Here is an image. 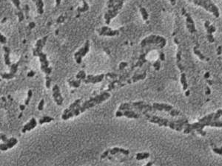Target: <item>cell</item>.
Segmentation results:
<instances>
[{
    "label": "cell",
    "instance_id": "cell-1",
    "mask_svg": "<svg viewBox=\"0 0 222 166\" xmlns=\"http://www.w3.org/2000/svg\"><path fill=\"white\" fill-rule=\"evenodd\" d=\"M222 116V109L216 111V112L210 113L204 117L201 118L196 123L190 124L187 123L184 129V134H190L192 131H196L202 136H205L206 132L203 129L205 126L222 128V121H219V118Z\"/></svg>",
    "mask_w": 222,
    "mask_h": 166
},
{
    "label": "cell",
    "instance_id": "cell-2",
    "mask_svg": "<svg viewBox=\"0 0 222 166\" xmlns=\"http://www.w3.org/2000/svg\"><path fill=\"white\" fill-rule=\"evenodd\" d=\"M146 118L149 121L150 123H155L159 125V126L169 127L173 130H175L177 131H181L184 129L185 125L188 123V121L185 118L179 120H168L167 118H164L159 117V116L152 115L150 114H145Z\"/></svg>",
    "mask_w": 222,
    "mask_h": 166
},
{
    "label": "cell",
    "instance_id": "cell-3",
    "mask_svg": "<svg viewBox=\"0 0 222 166\" xmlns=\"http://www.w3.org/2000/svg\"><path fill=\"white\" fill-rule=\"evenodd\" d=\"M48 36H45L43 39H39L36 41V47L34 49L33 53H34V56H38L39 58L40 63H41L42 71L44 72L47 75H49L51 73L52 69L49 66V62L48 61L47 55L42 52V49H43V47L45 45Z\"/></svg>",
    "mask_w": 222,
    "mask_h": 166
},
{
    "label": "cell",
    "instance_id": "cell-4",
    "mask_svg": "<svg viewBox=\"0 0 222 166\" xmlns=\"http://www.w3.org/2000/svg\"><path fill=\"white\" fill-rule=\"evenodd\" d=\"M119 110H133L140 114L142 112L144 114H147L149 112H154L153 107L151 105L146 104L144 101H138L133 103H124L121 104L119 107Z\"/></svg>",
    "mask_w": 222,
    "mask_h": 166
},
{
    "label": "cell",
    "instance_id": "cell-5",
    "mask_svg": "<svg viewBox=\"0 0 222 166\" xmlns=\"http://www.w3.org/2000/svg\"><path fill=\"white\" fill-rule=\"evenodd\" d=\"M110 97H111V94L105 92H103L102 93V94L96 95L95 97L90 98L89 100L84 101L82 105H81V107H80L81 113L85 112L87 109H89L93 107V106H96V105L102 104V102L107 100Z\"/></svg>",
    "mask_w": 222,
    "mask_h": 166
},
{
    "label": "cell",
    "instance_id": "cell-6",
    "mask_svg": "<svg viewBox=\"0 0 222 166\" xmlns=\"http://www.w3.org/2000/svg\"><path fill=\"white\" fill-rule=\"evenodd\" d=\"M188 1L194 3L196 5L203 7L208 12L212 13L216 18H219L220 16L219 7L213 2V0H188Z\"/></svg>",
    "mask_w": 222,
    "mask_h": 166
},
{
    "label": "cell",
    "instance_id": "cell-7",
    "mask_svg": "<svg viewBox=\"0 0 222 166\" xmlns=\"http://www.w3.org/2000/svg\"><path fill=\"white\" fill-rule=\"evenodd\" d=\"M125 1H127V0H114V7L112 9L108 10L105 14V19L106 24L109 25L110 23H111V21L119 14V11H120L121 8L123 7V5H124Z\"/></svg>",
    "mask_w": 222,
    "mask_h": 166
},
{
    "label": "cell",
    "instance_id": "cell-8",
    "mask_svg": "<svg viewBox=\"0 0 222 166\" xmlns=\"http://www.w3.org/2000/svg\"><path fill=\"white\" fill-rule=\"evenodd\" d=\"M166 44H167V40L165 38L157 35H150L142 40L141 42V46L144 47L150 45H159L160 48H163Z\"/></svg>",
    "mask_w": 222,
    "mask_h": 166
},
{
    "label": "cell",
    "instance_id": "cell-9",
    "mask_svg": "<svg viewBox=\"0 0 222 166\" xmlns=\"http://www.w3.org/2000/svg\"><path fill=\"white\" fill-rule=\"evenodd\" d=\"M152 107H153L154 111H159V112H167L170 114L171 116L175 117V116L180 115L181 112L180 111L175 109L173 106L171 105L167 104H160V103H154L152 104Z\"/></svg>",
    "mask_w": 222,
    "mask_h": 166
},
{
    "label": "cell",
    "instance_id": "cell-10",
    "mask_svg": "<svg viewBox=\"0 0 222 166\" xmlns=\"http://www.w3.org/2000/svg\"><path fill=\"white\" fill-rule=\"evenodd\" d=\"M90 41H89V40H87L82 48H80L76 53H75L74 58L75 60H76L77 64H81V63H82V58L88 54L89 50H90Z\"/></svg>",
    "mask_w": 222,
    "mask_h": 166
},
{
    "label": "cell",
    "instance_id": "cell-11",
    "mask_svg": "<svg viewBox=\"0 0 222 166\" xmlns=\"http://www.w3.org/2000/svg\"><path fill=\"white\" fill-rule=\"evenodd\" d=\"M116 116L117 117L125 116V117H126L127 118L138 119V118L140 117V114L133 110H125V111L118 110L117 112H116Z\"/></svg>",
    "mask_w": 222,
    "mask_h": 166
},
{
    "label": "cell",
    "instance_id": "cell-12",
    "mask_svg": "<svg viewBox=\"0 0 222 166\" xmlns=\"http://www.w3.org/2000/svg\"><path fill=\"white\" fill-rule=\"evenodd\" d=\"M98 33L100 36H116L119 34V30H112L111 28L107 26L102 27L99 30H98Z\"/></svg>",
    "mask_w": 222,
    "mask_h": 166
},
{
    "label": "cell",
    "instance_id": "cell-13",
    "mask_svg": "<svg viewBox=\"0 0 222 166\" xmlns=\"http://www.w3.org/2000/svg\"><path fill=\"white\" fill-rule=\"evenodd\" d=\"M53 97L54 99V101L56 102L58 106H61L63 104V97L61 94L60 88L57 84L54 85L53 87Z\"/></svg>",
    "mask_w": 222,
    "mask_h": 166
},
{
    "label": "cell",
    "instance_id": "cell-14",
    "mask_svg": "<svg viewBox=\"0 0 222 166\" xmlns=\"http://www.w3.org/2000/svg\"><path fill=\"white\" fill-rule=\"evenodd\" d=\"M19 62H18L16 64H13L11 66V68H10V72L9 73H2L1 75V77L3 78V79H7L10 80L12 79L14 77H16V72L18 71V66L19 65Z\"/></svg>",
    "mask_w": 222,
    "mask_h": 166
},
{
    "label": "cell",
    "instance_id": "cell-15",
    "mask_svg": "<svg viewBox=\"0 0 222 166\" xmlns=\"http://www.w3.org/2000/svg\"><path fill=\"white\" fill-rule=\"evenodd\" d=\"M185 19H186V27L188 30V31L190 33H196L197 32V30L196 28V25H195V22L193 18L191 17L190 14L188 13H184Z\"/></svg>",
    "mask_w": 222,
    "mask_h": 166
},
{
    "label": "cell",
    "instance_id": "cell-16",
    "mask_svg": "<svg viewBox=\"0 0 222 166\" xmlns=\"http://www.w3.org/2000/svg\"><path fill=\"white\" fill-rule=\"evenodd\" d=\"M204 27H205L206 32H207V39L208 41H210V43H213L215 41V39H214L213 33L214 32H215V28L213 25H212L210 24V22L209 21H206L205 23H204Z\"/></svg>",
    "mask_w": 222,
    "mask_h": 166
},
{
    "label": "cell",
    "instance_id": "cell-17",
    "mask_svg": "<svg viewBox=\"0 0 222 166\" xmlns=\"http://www.w3.org/2000/svg\"><path fill=\"white\" fill-rule=\"evenodd\" d=\"M104 77H105L104 74H100V75H88L87 76L86 79L84 80V82L85 83H93V84H95V83L102 82V80L104 79Z\"/></svg>",
    "mask_w": 222,
    "mask_h": 166
},
{
    "label": "cell",
    "instance_id": "cell-18",
    "mask_svg": "<svg viewBox=\"0 0 222 166\" xmlns=\"http://www.w3.org/2000/svg\"><path fill=\"white\" fill-rule=\"evenodd\" d=\"M17 143H18V140H17L16 138L11 137V138L9 139L7 143H3L0 145V149H1V151H7V149H9V148H12L13 146H16Z\"/></svg>",
    "mask_w": 222,
    "mask_h": 166
},
{
    "label": "cell",
    "instance_id": "cell-19",
    "mask_svg": "<svg viewBox=\"0 0 222 166\" xmlns=\"http://www.w3.org/2000/svg\"><path fill=\"white\" fill-rule=\"evenodd\" d=\"M36 126H37V122H36V119L34 117L31 118V119L30 120V121H29L26 125L24 126V127H23L22 130V133H25L26 131H30L33 130L34 129H35Z\"/></svg>",
    "mask_w": 222,
    "mask_h": 166
},
{
    "label": "cell",
    "instance_id": "cell-20",
    "mask_svg": "<svg viewBox=\"0 0 222 166\" xmlns=\"http://www.w3.org/2000/svg\"><path fill=\"white\" fill-rule=\"evenodd\" d=\"M3 50L5 52V54H4V59H5V63L7 66H11L12 64H11V58H10V53H11V49L9 48L7 46H4L3 47Z\"/></svg>",
    "mask_w": 222,
    "mask_h": 166
},
{
    "label": "cell",
    "instance_id": "cell-21",
    "mask_svg": "<svg viewBox=\"0 0 222 166\" xmlns=\"http://www.w3.org/2000/svg\"><path fill=\"white\" fill-rule=\"evenodd\" d=\"M33 2L36 5V11L39 14L42 15L44 13V2L43 0H32Z\"/></svg>",
    "mask_w": 222,
    "mask_h": 166
},
{
    "label": "cell",
    "instance_id": "cell-22",
    "mask_svg": "<svg viewBox=\"0 0 222 166\" xmlns=\"http://www.w3.org/2000/svg\"><path fill=\"white\" fill-rule=\"evenodd\" d=\"M109 152L111 155H114V154H116L118 153H121L127 156L130 154V151L128 150L124 149V148H117V147L112 148V149H109Z\"/></svg>",
    "mask_w": 222,
    "mask_h": 166
},
{
    "label": "cell",
    "instance_id": "cell-23",
    "mask_svg": "<svg viewBox=\"0 0 222 166\" xmlns=\"http://www.w3.org/2000/svg\"><path fill=\"white\" fill-rule=\"evenodd\" d=\"M181 83L182 84L183 89H184V91L187 90V87H188V84H187L186 75H185V73L181 74Z\"/></svg>",
    "mask_w": 222,
    "mask_h": 166
},
{
    "label": "cell",
    "instance_id": "cell-24",
    "mask_svg": "<svg viewBox=\"0 0 222 166\" xmlns=\"http://www.w3.org/2000/svg\"><path fill=\"white\" fill-rule=\"evenodd\" d=\"M150 156V154L147 152H143V153H138L136 154V160H142L147 159Z\"/></svg>",
    "mask_w": 222,
    "mask_h": 166
},
{
    "label": "cell",
    "instance_id": "cell-25",
    "mask_svg": "<svg viewBox=\"0 0 222 166\" xmlns=\"http://www.w3.org/2000/svg\"><path fill=\"white\" fill-rule=\"evenodd\" d=\"M53 121V118L51 117H49V116H44L41 119L39 120V123L40 125H42L44 123H51V121Z\"/></svg>",
    "mask_w": 222,
    "mask_h": 166
},
{
    "label": "cell",
    "instance_id": "cell-26",
    "mask_svg": "<svg viewBox=\"0 0 222 166\" xmlns=\"http://www.w3.org/2000/svg\"><path fill=\"white\" fill-rule=\"evenodd\" d=\"M140 12L141 14H142V19L144 21H147L148 19V18H149V15H148L147 11L144 7H141L140 8Z\"/></svg>",
    "mask_w": 222,
    "mask_h": 166
},
{
    "label": "cell",
    "instance_id": "cell-27",
    "mask_svg": "<svg viewBox=\"0 0 222 166\" xmlns=\"http://www.w3.org/2000/svg\"><path fill=\"white\" fill-rule=\"evenodd\" d=\"M193 51H194V53H195V54H196V55H197V56H198V58H199L201 59V60L204 61V59H205V57H204V55L203 54H202V53L200 52L199 49H198V48H197L196 47H194Z\"/></svg>",
    "mask_w": 222,
    "mask_h": 166
},
{
    "label": "cell",
    "instance_id": "cell-28",
    "mask_svg": "<svg viewBox=\"0 0 222 166\" xmlns=\"http://www.w3.org/2000/svg\"><path fill=\"white\" fill-rule=\"evenodd\" d=\"M69 84L70 87H74V88H78L80 87L81 84V80H77V81H69Z\"/></svg>",
    "mask_w": 222,
    "mask_h": 166
},
{
    "label": "cell",
    "instance_id": "cell-29",
    "mask_svg": "<svg viewBox=\"0 0 222 166\" xmlns=\"http://www.w3.org/2000/svg\"><path fill=\"white\" fill-rule=\"evenodd\" d=\"M76 77V78L78 80H81V81H82V80H83V81H84V80H85L86 78H87L85 72L82 70V71H80L78 74H77Z\"/></svg>",
    "mask_w": 222,
    "mask_h": 166
},
{
    "label": "cell",
    "instance_id": "cell-30",
    "mask_svg": "<svg viewBox=\"0 0 222 166\" xmlns=\"http://www.w3.org/2000/svg\"><path fill=\"white\" fill-rule=\"evenodd\" d=\"M11 1L12 2L13 5H14V6L16 7V9L19 11V12L22 11V9H21L20 0H11Z\"/></svg>",
    "mask_w": 222,
    "mask_h": 166
},
{
    "label": "cell",
    "instance_id": "cell-31",
    "mask_svg": "<svg viewBox=\"0 0 222 166\" xmlns=\"http://www.w3.org/2000/svg\"><path fill=\"white\" fill-rule=\"evenodd\" d=\"M146 78V73L142 74V75H135L134 77H133V82H136L137 81H139V80H143Z\"/></svg>",
    "mask_w": 222,
    "mask_h": 166
},
{
    "label": "cell",
    "instance_id": "cell-32",
    "mask_svg": "<svg viewBox=\"0 0 222 166\" xmlns=\"http://www.w3.org/2000/svg\"><path fill=\"white\" fill-rule=\"evenodd\" d=\"M83 3H84V5H83L82 8H78V11H79L80 12H84V11H87L89 9L88 3H87L84 0H83Z\"/></svg>",
    "mask_w": 222,
    "mask_h": 166
},
{
    "label": "cell",
    "instance_id": "cell-33",
    "mask_svg": "<svg viewBox=\"0 0 222 166\" xmlns=\"http://www.w3.org/2000/svg\"><path fill=\"white\" fill-rule=\"evenodd\" d=\"M32 95H33V92L31 89H30V90H28V98H27V100H25V105L26 106H28L29 104V103H30V99L32 98Z\"/></svg>",
    "mask_w": 222,
    "mask_h": 166
},
{
    "label": "cell",
    "instance_id": "cell-34",
    "mask_svg": "<svg viewBox=\"0 0 222 166\" xmlns=\"http://www.w3.org/2000/svg\"><path fill=\"white\" fill-rule=\"evenodd\" d=\"M46 87L48 89H49L51 87V78L49 77V75H46Z\"/></svg>",
    "mask_w": 222,
    "mask_h": 166
},
{
    "label": "cell",
    "instance_id": "cell-35",
    "mask_svg": "<svg viewBox=\"0 0 222 166\" xmlns=\"http://www.w3.org/2000/svg\"><path fill=\"white\" fill-rule=\"evenodd\" d=\"M213 152L214 153L219 154V155L222 156V147L221 148H213Z\"/></svg>",
    "mask_w": 222,
    "mask_h": 166
},
{
    "label": "cell",
    "instance_id": "cell-36",
    "mask_svg": "<svg viewBox=\"0 0 222 166\" xmlns=\"http://www.w3.org/2000/svg\"><path fill=\"white\" fill-rule=\"evenodd\" d=\"M44 99H42L41 101H40V102H39V104L38 109L39 110V111L43 110V109H44Z\"/></svg>",
    "mask_w": 222,
    "mask_h": 166
},
{
    "label": "cell",
    "instance_id": "cell-37",
    "mask_svg": "<svg viewBox=\"0 0 222 166\" xmlns=\"http://www.w3.org/2000/svg\"><path fill=\"white\" fill-rule=\"evenodd\" d=\"M0 41H1V44H5L7 42V39L3 34H0Z\"/></svg>",
    "mask_w": 222,
    "mask_h": 166
},
{
    "label": "cell",
    "instance_id": "cell-38",
    "mask_svg": "<svg viewBox=\"0 0 222 166\" xmlns=\"http://www.w3.org/2000/svg\"><path fill=\"white\" fill-rule=\"evenodd\" d=\"M153 66H154V68H155L156 70H159L160 67H161V64H160L159 61H156V62L154 63Z\"/></svg>",
    "mask_w": 222,
    "mask_h": 166
},
{
    "label": "cell",
    "instance_id": "cell-39",
    "mask_svg": "<svg viewBox=\"0 0 222 166\" xmlns=\"http://www.w3.org/2000/svg\"><path fill=\"white\" fill-rule=\"evenodd\" d=\"M0 138H1V140H2L3 143H7L9 140V139L7 138L6 135L4 134H0Z\"/></svg>",
    "mask_w": 222,
    "mask_h": 166
},
{
    "label": "cell",
    "instance_id": "cell-40",
    "mask_svg": "<svg viewBox=\"0 0 222 166\" xmlns=\"http://www.w3.org/2000/svg\"><path fill=\"white\" fill-rule=\"evenodd\" d=\"M108 154H110V152H109V149L106 150L104 152V153L102 154V156H101L102 159H105V158L107 157V156H108Z\"/></svg>",
    "mask_w": 222,
    "mask_h": 166
},
{
    "label": "cell",
    "instance_id": "cell-41",
    "mask_svg": "<svg viewBox=\"0 0 222 166\" xmlns=\"http://www.w3.org/2000/svg\"><path fill=\"white\" fill-rule=\"evenodd\" d=\"M127 66V63L126 62H121L120 64H119V69L120 70H123V69H125V67H126Z\"/></svg>",
    "mask_w": 222,
    "mask_h": 166
},
{
    "label": "cell",
    "instance_id": "cell-42",
    "mask_svg": "<svg viewBox=\"0 0 222 166\" xmlns=\"http://www.w3.org/2000/svg\"><path fill=\"white\" fill-rule=\"evenodd\" d=\"M34 75H35V72H34V71H31V72H30L28 74V77H33V76H34Z\"/></svg>",
    "mask_w": 222,
    "mask_h": 166
},
{
    "label": "cell",
    "instance_id": "cell-43",
    "mask_svg": "<svg viewBox=\"0 0 222 166\" xmlns=\"http://www.w3.org/2000/svg\"><path fill=\"white\" fill-rule=\"evenodd\" d=\"M160 59H161V61H165V55H164V53H161L160 54Z\"/></svg>",
    "mask_w": 222,
    "mask_h": 166
},
{
    "label": "cell",
    "instance_id": "cell-44",
    "mask_svg": "<svg viewBox=\"0 0 222 166\" xmlns=\"http://www.w3.org/2000/svg\"><path fill=\"white\" fill-rule=\"evenodd\" d=\"M169 1L170 2L171 5H173V6H174V5H175V3H176V0H169Z\"/></svg>",
    "mask_w": 222,
    "mask_h": 166
},
{
    "label": "cell",
    "instance_id": "cell-45",
    "mask_svg": "<svg viewBox=\"0 0 222 166\" xmlns=\"http://www.w3.org/2000/svg\"><path fill=\"white\" fill-rule=\"evenodd\" d=\"M25 106L26 105H20V106H19V109H20L22 111H23L25 109Z\"/></svg>",
    "mask_w": 222,
    "mask_h": 166
},
{
    "label": "cell",
    "instance_id": "cell-46",
    "mask_svg": "<svg viewBox=\"0 0 222 166\" xmlns=\"http://www.w3.org/2000/svg\"><path fill=\"white\" fill-rule=\"evenodd\" d=\"M61 0H56V3H57V6H59V5L61 4Z\"/></svg>",
    "mask_w": 222,
    "mask_h": 166
},
{
    "label": "cell",
    "instance_id": "cell-47",
    "mask_svg": "<svg viewBox=\"0 0 222 166\" xmlns=\"http://www.w3.org/2000/svg\"><path fill=\"white\" fill-rule=\"evenodd\" d=\"M152 164H153L152 163V162H149V163H147L144 166H152Z\"/></svg>",
    "mask_w": 222,
    "mask_h": 166
},
{
    "label": "cell",
    "instance_id": "cell-48",
    "mask_svg": "<svg viewBox=\"0 0 222 166\" xmlns=\"http://www.w3.org/2000/svg\"><path fill=\"white\" fill-rule=\"evenodd\" d=\"M30 28H34V27H35V24H34V22H32L31 24H30Z\"/></svg>",
    "mask_w": 222,
    "mask_h": 166
},
{
    "label": "cell",
    "instance_id": "cell-49",
    "mask_svg": "<svg viewBox=\"0 0 222 166\" xmlns=\"http://www.w3.org/2000/svg\"><path fill=\"white\" fill-rule=\"evenodd\" d=\"M210 76V74H209V72H206V75H205V77L206 78H208Z\"/></svg>",
    "mask_w": 222,
    "mask_h": 166
},
{
    "label": "cell",
    "instance_id": "cell-50",
    "mask_svg": "<svg viewBox=\"0 0 222 166\" xmlns=\"http://www.w3.org/2000/svg\"><path fill=\"white\" fill-rule=\"evenodd\" d=\"M190 95V92H189V91H187V92H186V95H187V96H188V95Z\"/></svg>",
    "mask_w": 222,
    "mask_h": 166
}]
</instances>
